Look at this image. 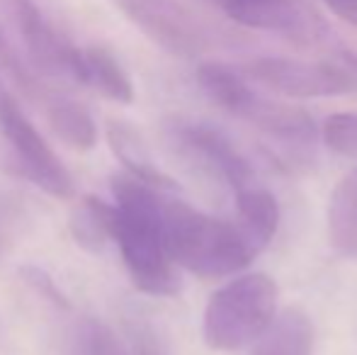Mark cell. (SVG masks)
<instances>
[{
    "label": "cell",
    "mask_w": 357,
    "mask_h": 355,
    "mask_svg": "<svg viewBox=\"0 0 357 355\" xmlns=\"http://www.w3.org/2000/svg\"><path fill=\"white\" fill-rule=\"evenodd\" d=\"M331 13L338 15L343 22L357 27V0H324Z\"/></svg>",
    "instance_id": "cell-21"
},
{
    "label": "cell",
    "mask_w": 357,
    "mask_h": 355,
    "mask_svg": "<svg viewBox=\"0 0 357 355\" xmlns=\"http://www.w3.org/2000/svg\"><path fill=\"white\" fill-rule=\"evenodd\" d=\"M20 273H22V278L27 280V282L32 285V287L37 289V292L42 294V297H47L49 302H54L56 307L68 309L66 294H63L61 289L56 287V282H54L52 275H49L47 270H42V268H37V266H27V268L20 270Z\"/></svg>",
    "instance_id": "cell-20"
},
{
    "label": "cell",
    "mask_w": 357,
    "mask_h": 355,
    "mask_svg": "<svg viewBox=\"0 0 357 355\" xmlns=\"http://www.w3.org/2000/svg\"><path fill=\"white\" fill-rule=\"evenodd\" d=\"M83 83L119 105L134 103V86L122 63L102 47L83 49Z\"/></svg>",
    "instance_id": "cell-15"
},
{
    "label": "cell",
    "mask_w": 357,
    "mask_h": 355,
    "mask_svg": "<svg viewBox=\"0 0 357 355\" xmlns=\"http://www.w3.org/2000/svg\"><path fill=\"white\" fill-rule=\"evenodd\" d=\"M109 188L114 195L109 239L119 246L134 287L151 297H175L180 275L165 248L160 195L129 173L112 176Z\"/></svg>",
    "instance_id": "cell-1"
},
{
    "label": "cell",
    "mask_w": 357,
    "mask_h": 355,
    "mask_svg": "<svg viewBox=\"0 0 357 355\" xmlns=\"http://www.w3.org/2000/svg\"><path fill=\"white\" fill-rule=\"evenodd\" d=\"M197 83L214 105L231 117L255 127L282 151L299 158H306L314 151L319 139L314 117L296 105H287L260 93L238 68L221 61H204L197 68Z\"/></svg>",
    "instance_id": "cell-3"
},
{
    "label": "cell",
    "mask_w": 357,
    "mask_h": 355,
    "mask_svg": "<svg viewBox=\"0 0 357 355\" xmlns=\"http://www.w3.org/2000/svg\"><path fill=\"white\" fill-rule=\"evenodd\" d=\"M236 24L258 32L280 34L291 42H311L316 34L314 17L299 0H216Z\"/></svg>",
    "instance_id": "cell-10"
},
{
    "label": "cell",
    "mask_w": 357,
    "mask_h": 355,
    "mask_svg": "<svg viewBox=\"0 0 357 355\" xmlns=\"http://www.w3.org/2000/svg\"><path fill=\"white\" fill-rule=\"evenodd\" d=\"M245 76L270 93L291 100L340 98L357 93V78L348 68L324 61L260 56L245 66Z\"/></svg>",
    "instance_id": "cell-6"
},
{
    "label": "cell",
    "mask_w": 357,
    "mask_h": 355,
    "mask_svg": "<svg viewBox=\"0 0 357 355\" xmlns=\"http://www.w3.org/2000/svg\"><path fill=\"white\" fill-rule=\"evenodd\" d=\"M109 219H112V204H105L98 197H85L73 207L68 229L80 248L100 253L109 241Z\"/></svg>",
    "instance_id": "cell-17"
},
{
    "label": "cell",
    "mask_w": 357,
    "mask_h": 355,
    "mask_svg": "<svg viewBox=\"0 0 357 355\" xmlns=\"http://www.w3.org/2000/svg\"><path fill=\"white\" fill-rule=\"evenodd\" d=\"M88 355H134L124 341L105 324H90L88 328Z\"/></svg>",
    "instance_id": "cell-19"
},
{
    "label": "cell",
    "mask_w": 357,
    "mask_h": 355,
    "mask_svg": "<svg viewBox=\"0 0 357 355\" xmlns=\"http://www.w3.org/2000/svg\"><path fill=\"white\" fill-rule=\"evenodd\" d=\"M340 56H343V61H345V68H348V71L357 78V54L343 49V52H340Z\"/></svg>",
    "instance_id": "cell-23"
},
{
    "label": "cell",
    "mask_w": 357,
    "mask_h": 355,
    "mask_svg": "<svg viewBox=\"0 0 357 355\" xmlns=\"http://www.w3.org/2000/svg\"><path fill=\"white\" fill-rule=\"evenodd\" d=\"M0 59H3V63L10 68V71L15 73V76H17L20 81H22L24 86L29 88V76H27V71H24V68L17 63V59H15L13 49H10V44H8V42H5V37H3V34H0Z\"/></svg>",
    "instance_id": "cell-22"
},
{
    "label": "cell",
    "mask_w": 357,
    "mask_h": 355,
    "mask_svg": "<svg viewBox=\"0 0 357 355\" xmlns=\"http://www.w3.org/2000/svg\"><path fill=\"white\" fill-rule=\"evenodd\" d=\"M163 234L175 268L204 280L234 278L260 253L236 219L212 217L180 199H163Z\"/></svg>",
    "instance_id": "cell-2"
},
{
    "label": "cell",
    "mask_w": 357,
    "mask_h": 355,
    "mask_svg": "<svg viewBox=\"0 0 357 355\" xmlns=\"http://www.w3.org/2000/svg\"><path fill=\"white\" fill-rule=\"evenodd\" d=\"M107 144L114 156L122 161L129 176L139 178L142 183L151 185L155 190H175L178 183L158 168V163L151 158L144 139L124 122H109L107 124Z\"/></svg>",
    "instance_id": "cell-14"
},
{
    "label": "cell",
    "mask_w": 357,
    "mask_h": 355,
    "mask_svg": "<svg viewBox=\"0 0 357 355\" xmlns=\"http://www.w3.org/2000/svg\"><path fill=\"white\" fill-rule=\"evenodd\" d=\"M236 222L260 253L270 246L280 229V202L268 188L253 183L236 190Z\"/></svg>",
    "instance_id": "cell-13"
},
{
    "label": "cell",
    "mask_w": 357,
    "mask_h": 355,
    "mask_svg": "<svg viewBox=\"0 0 357 355\" xmlns=\"http://www.w3.org/2000/svg\"><path fill=\"white\" fill-rule=\"evenodd\" d=\"M280 312V287L268 273H238L209 297L202 314V338L214 351H241L273 324Z\"/></svg>",
    "instance_id": "cell-4"
},
{
    "label": "cell",
    "mask_w": 357,
    "mask_h": 355,
    "mask_svg": "<svg viewBox=\"0 0 357 355\" xmlns=\"http://www.w3.org/2000/svg\"><path fill=\"white\" fill-rule=\"evenodd\" d=\"M173 139L190 161H195L204 173L226 185L231 192L258 183L255 168L243 156V151L214 124L178 122L173 127Z\"/></svg>",
    "instance_id": "cell-7"
},
{
    "label": "cell",
    "mask_w": 357,
    "mask_h": 355,
    "mask_svg": "<svg viewBox=\"0 0 357 355\" xmlns=\"http://www.w3.org/2000/svg\"><path fill=\"white\" fill-rule=\"evenodd\" d=\"M47 117L54 134L75 151H90L98 144V127L93 114L78 100L54 95L47 100Z\"/></svg>",
    "instance_id": "cell-16"
},
{
    "label": "cell",
    "mask_w": 357,
    "mask_h": 355,
    "mask_svg": "<svg viewBox=\"0 0 357 355\" xmlns=\"http://www.w3.org/2000/svg\"><path fill=\"white\" fill-rule=\"evenodd\" d=\"M314 343L316 328L311 317L299 307H287L255 338L250 355H314Z\"/></svg>",
    "instance_id": "cell-11"
},
{
    "label": "cell",
    "mask_w": 357,
    "mask_h": 355,
    "mask_svg": "<svg viewBox=\"0 0 357 355\" xmlns=\"http://www.w3.org/2000/svg\"><path fill=\"white\" fill-rule=\"evenodd\" d=\"M13 15L29 61L47 76H68L83 83V49H75L32 0H13Z\"/></svg>",
    "instance_id": "cell-8"
},
{
    "label": "cell",
    "mask_w": 357,
    "mask_h": 355,
    "mask_svg": "<svg viewBox=\"0 0 357 355\" xmlns=\"http://www.w3.org/2000/svg\"><path fill=\"white\" fill-rule=\"evenodd\" d=\"M0 137L8 142L15 171L52 197L68 199L75 195L73 178L61 158L52 151L29 117L22 112L17 100L10 95L0 76Z\"/></svg>",
    "instance_id": "cell-5"
},
{
    "label": "cell",
    "mask_w": 357,
    "mask_h": 355,
    "mask_svg": "<svg viewBox=\"0 0 357 355\" xmlns=\"http://www.w3.org/2000/svg\"><path fill=\"white\" fill-rule=\"evenodd\" d=\"M326 234L338 256L357 261V166L350 168L331 192Z\"/></svg>",
    "instance_id": "cell-12"
},
{
    "label": "cell",
    "mask_w": 357,
    "mask_h": 355,
    "mask_svg": "<svg viewBox=\"0 0 357 355\" xmlns=\"http://www.w3.org/2000/svg\"><path fill=\"white\" fill-rule=\"evenodd\" d=\"M119 8L163 49L192 56L202 49V34L175 0H117Z\"/></svg>",
    "instance_id": "cell-9"
},
{
    "label": "cell",
    "mask_w": 357,
    "mask_h": 355,
    "mask_svg": "<svg viewBox=\"0 0 357 355\" xmlns=\"http://www.w3.org/2000/svg\"><path fill=\"white\" fill-rule=\"evenodd\" d=\"M321 142L328 151L357 158V112H333L321 124Z\"/></svg>",
    "instance_id": "cell-18"
}]
</instances>
